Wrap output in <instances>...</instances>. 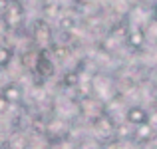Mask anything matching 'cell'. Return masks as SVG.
Masks as SVG:
<instances>
[{
	"label": "cell",
	"instance_id": "cell-3",
	"mask_svg": "<svg viewBox=\"0 0 157 149\" xmlns=\"http://www.w3.org/2000/svg\"><path fill=\"white\" fill-rule=\"evenodd\" d=\"M34 76H38L40 80H50V78L56 74V64H54L52 56L48 54V50H40L38 54V62H36V68H34Z\"/></svg>",
	"mask_w": 157,
	"mask_h": 149
},
{
	"label": "cell",
	"instance_id": "cell-7",
	"mask_svg": "<svg viewBox=\"0 0 157 149\" xmlns=\"http://www.w3.org/2000/svg\"><path fill=\"white\" fill-rule=\"evenodd\" d=\"M125 40L131 48H141L143 44H145V32H143L141 28H133V30L127 32Z\"/></svg>",
	"mask_w": 157,
	"mask_h": 149
},
{
	"label": "cell",
	"instance_id": "cell-11",
	"mask_svg": "<svg viewBox=\"0 0 157 149\" xmlns=\"http://www.w3.org/2000/svg\"><path fill=\"white\" fill-rule=\"evenodd\" d=\"M135 137L139 139V141H147V139H151L153 137V127L149 125V123H145V125H139V127H135Z\"/></svg>",
	"mask_w": 157,
	"mask_h": 149
},
{
	"label": "cell",
	"instance_id": "cell-16",
	"mask_svg": "<svg viewBox=\"0 0 157 149\" xmlns=\"http://www.w3.org/2000/svg\"><path fill=\"white\" fill-rule=\"evenodd\" d=\"M12 2H22V0H12Z\"/></svg>",
	"mask_w": 157,
	"mask_h": 149
},
{
	"label": "cell",
	"instance_id": "cell-6",
	"mask_svg": "<svg viewBox=\"0 0 157 149\" xmlns=\"http://www.w3.org/2000/svg\"><path fill=\"white\" fill-rule=\"evenodd\" d=\"M92 125H94V129H96L100 135H111V133H115V123H113V119H111L107 113L96 115V117L92 119Z\"/></svg>",
	"mask_w": 157,
	"mask_h": 149
},
{
	"label": "cell",
	"instance_id": "cell-4",
	"mask_svg": "<svg viewBox=\"0 0 157 149\" xmlns=\"http://www.w3.org/2000/svg\"><path fill=\"white\" fill-rule=\"evenodd\" d=\"M0 96L6 99L10 105H16V103L22 101L24 90H22V86H20L18 82H8V84H4L2 88H0Z\"/></svg>",
	"mask_w": 157,
	"mask_h": 149
},
{
	"label": "cell",
	"instance_id": "cell-2",
	"mask_svg": "<svg viewBox=\"0 0 157 149\" xmlns=\"http://www.w3.org/2000/svg\"><path fill=\"white\" fill-rule=\"evenodd\" d=\"M0 18L6 22V26L10 28V32L18 30V28L24 24V18H26L24 4H22V2H12V0H8L6 10L2 12V16H0Z\"/></svg>",
	"mask_w": 157,
	"mask_h": 149
},
{
	"label": "cell",
	"instance_id": "cell-14",
	"mask_svg": "<svg viewBox=\"0 0 157 149\" xmlns=\"http://www.w3.org/2000/svg\"><path fill=\"white\" fill-rule=\"evenodd\" d=\"M94 0H76V4H80V6H88V4H92Z\"/></svg>",
	"mask_w": 157,
	"mask_h": 149
},
{
	"label": "cell",
	"instance_id": "cell-5",
	"mask_svg": "<svg viewBox=\"0 0 157 149\" xmlns=\"http://www.w3.org/2000/svg\"><path fill=\"white\" fill-rule=\"evenodd\" d=\"M125 119H127V123H129V125L139 127V125L149 123V113H147L141 105H131L129 109L125 111Z\"/></svg>",
	"mask_w": 157,
	"mask_h": 149
},
{
	"label": "cell",
	"instance_id": "cell-13",
	"mask_svg": "<svg viewBox=\"0 0 157 149\" xmlns=\"http://www.w3.org/2000/svg\"><path fill=\"white\" fill-rule=\"evenodd\" d=\"M8 109H10V103L6 101L2 96H0V115H4V113H8Z\"/></svg>",
	"mask_w": 157,
	"mask_h": 149
},
{
	"label": "cell",
	"instance_id": "cell-15",
	"mask_svg": "<svg viewBox=\"0 0 157 149\" xmlns=\"http://www.w3.org/2000/svg\"><path fill=\"white\" fill-rule=\"evenodd\" d=\"M153 20H157V2L153 4Z\"/></svg>",
	"mask_w": 157,
	"mask_h": 149
},
{
	"label": "cell",
	"instance_id": "cell-1",
	"mask_svg": "<svg viewBox=\"0 0 157 149\" xmlns=\"http://www.w3.org/2000/svg\"><path fill=\"white\" fill-rule=\"evenodd\" d=\"M30 36H32V40H34V44L38 46V50H48V48H52L54 32H52L50 22H46L44 18L36 20V22L32 24Z\"/></svg>",
	"mask_w": 157,
	"mask_h": 149
},
{
	"label": "cell",
	"instance_id": "cell-9",
	"mask_svg": "<svg viewBox=\"0 0 157 149\" xmlns=\"http://www.w3.org/2000/svg\"><path fill=\"white\" fill-rule=\"evenodd\" d=\"M76 16H72V14H62L60 18H58V26H60V30L62 32H72V30H76Z\"/></svg>",
	"mask_w": 157,
	"mask_h": 149
},
{
	"label": "cell",
	"instance_id": "cell-10",
	"mask_svg": "<svg viewBox=\"0 0 157 149\" xmlns=\"http://www.w3.org/2000/svg\"><path fill=\"white\" fill-rule=\"evenodd\" d=\"M6 145L10 149H28V137L24 133H14L6 141Z\"/></svg>",
	"mask_w": 157,
	"mask_h": 149
},
{
	"label": "cell",
	"instance_id": "cell-8",
	"mask_svg": "<svg viewBox=\"0 0 157 149\" xmlns=\"http://www.w3.org/2000/svg\"><path fill=\"white\" fill-rule=\"evenodd\" d=\"M14 60V50L8 44H0V70H6Z\"/></svg>",
	"mask_w": 157,
	"mask_h": 149
},
{
	"label": "cell",
	"instance_id": "cell-12",
	"mask_svg": "<svg viewBox=\"0 0 157 149\" xmlns=\"http://www.w3.org/2000/svg\"><path fill=\"white\" fill-rule=\"evenodd\" d=\"M62 84H64V88H76V86L80 84V74H78L76 70L66 72L64 78H62Z\"/></svg>",
	"mask_w": 157,
	"mask_h": 149
}]
</instances>
